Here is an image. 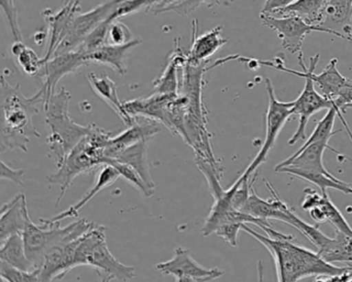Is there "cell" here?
<instances>
[{
	"mask_svg": "<svg viewBox=\"0 0 352 282\" xmlns=\"http://www.w3.org/2000/svg\"><path fill=\"white\" fill-rule=\"evenodd\" d=\"M319 255L327 263L335 265V263H345L352 267V235L336 230L333 238L318 250Z\"/></svg>",
	"mask_w": 352,
	"mask_h": 282,
	"instance_id": "484cf974",
	"label": "cell"
},
{
	"mask_svg": "<svg viewBox=\"0 0 352 282\" xmlns=\"http://www.w3.org/2000/svg\"><path fill=\"white\" fill-rule=\"evenodd\" d=\"M278 173H286V174L294 175L298 178L305 179L313 184L317 185L320 188L321 193H327V189H336V191H342L346 195H352V187L348 183L340 180V179H331L324 175L312 174V173L300 172V171L294 170L290 168H281L275 170Z\"/></svg>",
	"mask_w": 352,
	"mask_h": 282,
	"instance_id": "f546056e",
	"label": "cell"
},
{
	"mask_svg": "<svg viewBox=\"0 0 352 282\" xmlns=\"http://www.w3.org/2000/svg\"><path fill=\"white\" fill-rule=\"evenodd\" d=\"M337 115H338V117H339L340 121H341L342 124H343L344 129H345L346 131H347L348 135H349L350 140H351V142H352L351 129H350V127H349V125H348L347 121H346L345 118H344L343 113H342L341 111L339 110V109H337Z\"/></svg>",
	"mask_w": 352,
	"mask_h": 282,
	"instance_id": "bcb514c9",
	"label": "cell"
},
{
	"mask_svg": "<svg viewBox=\"0 0 352 282\" xmlns=\"http://www.w3.org/2000/svg\"><path fill=\"white\" fill-rule=\"evenodd\" d=\"M147 153L148 141L147 140H143V141L125 149L115 160L133 168L154 195L156 185L153 179H152L151 173H150Z\"/></svg>",
	"mask_w": 352,
	"mask_h": 282,
	"instance_id": "d4e9b609",
	"label": "cell"
},
{
	"mask_svg": "<svg viewBox=\"0 0 352 282\" xmlns=\"http://www.w3.org/2000/svg\"><path fill=\"white\" fill-rule=\"evenodd\" d=\"M352 0H325L316 28L327 34L352 41Z\"/></svg>",
	"mask_w": 352,
	"mask_h": 282,
	"instance_id": "7c38bea8",
	"label": "cell"
},
{
	"mask_svg": "<svg viewBox=\"0 0 352 282\" xmlns=\"http://www.w3.org/2000/svg\"><path fill=\"white\" fill-rule=\"evenodd\" d=\"M337 108L335 106H333V108L329 109L327 111L325 116L317 123L316 127H315L314 131H313L312 135H310V138H308L306 143L298 150V151L294 152L292 156L289 158H294V156L298 155V154L302 153L307 147L312 145V144L315 143H327L329 144V140L333 137V135H337L341 131H333V124H335L336 118H337Z\"/></svg>",
	"mask_w": 352,
	"mask_h": 282,
	"instance_id": "f1b7e54d",
	"label": "cell"
},
{
	"mask_svg": "<svg viewBox=\"0 0 352 282\" xmlns=\"http://www.w3.org/2000/svg\"><path fill=\"white\" fill-rule=\"evenodd\" d=\"M89 65L85 55L80 51L57 55L44 65V83L42 90L45 96V104L43 109L47 108L51 98L55 94L57 83L69 74L76 73L84 65Z\"/></svg>",
	"mask_w": 352,
	"mask_h": 282,
	"instance_id": "5bb4252c",
	"label": "cell"
},
{
	"mask_svg": "<svg viewBox=\"0 0 352 282\" xmlns=\"http://www.w3.org/2000/svg\"><path fill=\"white\" fill-rule=\"evenodd\" d=\"M309 214H310L311 218H312V219L318 224H323V222L327 221L324 213H323L322 210L319 207L310 210V211H309Z\"/></svg>",
	"mask_w": 352,
	"mask_h": 282,
	"instance_id": "f6af8a7d",
	"label": "cell"
},
{
	"mask_svg": "<svg viewBox=\"0 0 352 282\" xmlns=\"http://www.w3.org/2000/svg\"><path fill=\"white\" fill-rule=\"evenodd\" d=\"M187 63H188V53L183 52L177 43L176 48L168 58V65L164 67L162 75L153 82L154 91L152 94L179 96L180 84L178 80V69H184Z\"/></svg>",
	"mask_w": 352,
	"mask_h": 282,
	"instance_id": "44dd1931",
	"label": "cell"
},
{
	"mask_svg": "<svg viewBox=\"0 0 352 282\" xmlns=\"http://www.w3.org/2000/svg\"><path fill=\"white\" fill-rule=\"evenodd\" d=\"M87 79L94 94L98 98H102L118 115L119 118L124 122L127 127H131L135 122V118H131L125 112L123 102L119 100L118 94H117V84L106 74L102 76L96 75L94 73L88 74Z\"/></svg>",
	"mask_w": 352,
	"mask_h": 282,
	"instance_id": "603a6c76",
	"label": "cell"
},
{
	"mask_svg": "<svg viewBox=\"0 0 352 282\" xmlns=\"http://www.w3.org/2000/svg\"><path fill=\"white\" fill-rule=\"evenodd\" d=\"M110 22L107 20L104 23L100 24L87 39L82 46L77 51L83 53L86 57L89 56L92 53L102 48L107 44L108 41L109 28H110Z\"/></svg>",
	"mask_w": 352,
	"mask_h": 282,
	"instance_id": "836d02e7",
	"label": "cell"
},
{
	"mask_svg": "<svg viewBox=\"0 0 352 282\" xmlns=\"http://www.w3.org/2000/svg\"><path fill=\"white\" fill-rule=\"evenodd\" d=\"M263 25L277 32L278 38L281 41L282 47L292 54L302 53V47L305 39L313 32H323L321 28H315L307 23L302 18L296 16L288 17H273L270 15H259Z\"/></svg>",
	"mask_w": 352,
	"mask_h": 282,
	"instance_id": "30bf717a",
	"label": "cell"
},
{
	"mask_svg": "<svg viewBox=\"0 0 352 282\" xmlns=\"http://www.w3.org/2000/svg\"><path fill=\"white\" fill-rule=\"evenodd\" d=\"M263 181H265V186L273 195V199H261L256 195V191H255L254 186L252 185L250 197H249L246 205L243 208V213L249 214L253 217L267 220V221H269V219L279 220V221L285 222V224L292 226L294 217L296 215L294 210L280 199L279 195L276 193L275 189L273 188L269 181L265 180V179Z\"/></svg>",
	"mask_w": 352,
	"mask_h": 282,
	"instance_id": "9a60e30c",
	"label": "cell"
},
{
	"mask_svg": "<svg viewBox=\"0 0 352 282\" xmlns=\"http://www.w3.org/2000/svg\"><path fill=\"white\" fill-rule=\"evenodd\" d=\"M47 39H48V34L43 32H36L34 36V41L36 42V45H38V46H40V45L44 44L45 41H46Z\"/></svg>",
	"mask_w": 352,
	"mask_h": 282,
	"instance_id": "7dc6e473",
	"label": "cell"
},
{
	"mask_svg": "<svg viewBox=\"0 0 352 282\" xmlns=\"http://www.w3.org/2000/svg\"><path fill=\"white\" fill-rule=\"evenodd\" d=\"M203 1H150L147 12L158 14L175 12L179 15L187 16L197 9Z\"/></svg>",
	"mask_w": 352,
	"mask_h": 282,
	"instance_id": "d6a6232c",
	"label": "cell"
},
{
	"mask_svg": "<svg viewBox=\"0 0 352 282\" xmlns=\"http://www.w3.org/2000/svg\"><path fill=\"white\" fill-rule=\"evenodd\" d=\"M80 1H67L63 9L57 13H52L51 10H45L43 12L45 21L48 26L49 44L47 47L45 56L42 58L43 65H46L54 56L63 39L67 36L69 26L73 23L74 19L80 14Z\"/></svg>",
	"mask_w": 352,
	"mask_h": 282,
	"instance_id": "2e32d148",
	"label": "cell"
},
{
	"mask_svg": "<svg viewBox=\"0 0 352 282\" xmlns=\"http://www.w3.org/2000/svg\"><path fill=\"white\" fill-rule=\"evenodd\" d=\"M1 135L0 145L1 153L20 149L28 152V144L32 137L41 138L40 133L34 127L32 118L40 113L38 105L44 107L45 96L42 90L26 98L20 89V84L12 86L1 76Z\"/></svg>",
	"mask_w": 352,
	"mask_h": 282,
	"instance_id": "7a4b0ae2",
	"label": "cell"
},
{
	"mask_svg": "<svg viewBox=\"0 0 352 282\" xmlns=\"http://www.w3.org/2000/svg\"><path fill=\"white\" fill-rule=\"evenodd\" d=\"M117 5H118V1H108V3L98 6L87 13L79 14L69 26L67 36L63 39L60 46L55 51L54 56L77 51L85 42L86 39L100 24L104 23L111 17V15L114 13Z\"/></svg>",
	"mask_w": 352,
	"mask_h": 282,
	"instance_id": "ba28073f",
	"label": "cell"
},
{
	"mask_svg": "<svg viewBox=\"0 0 352 282\" xmlns=\"http://www.w3.org/2000/svg\"><path fill=\"white\" fill-rule=\"evenodd\" d=\"M324 1L325 0H298V1H292L285 8L278 10L273 15L270 16L277 18L296 16V17L302 18L307 23L316 28Z\"/></svg>",
	"mask_w": 352,
	"mask_h": 282,
	"instance_id": "83f0119b",
	"label": "cell"
},
{
	"mask_svg": "<svg viewBox=\"0 0 352 282\" xmlns=\"http://www.w3.org/2000/svg\"><path fill=\"white\" fill-rule=\"evenodd\" d=\"M162 131V124L145 117H135V122L116 137L109 140L104 150L106 164L115 160L125 149L143 141H149L154 135Z\"/></svg>",
	"mask_w": 352,
	"mask_h": 282,
	"instance_id": "4fadbf2b",
	"label": "cell"
},
{
	"mask_svg": "<svg viewBox=\"0 0 352 282\" xmlns=\"http://www.w3.org/2000/svg\"><path fill=\"white\" fill-rule=\"evenodd\" d=\"M322 199L318 207L322 210L325 215V219L331 224L338 232H344L346 235H352V228L348 224L347 220L344 217L339 209L336 207L335 204L329 199L327 193H321Z\"/></svg>",
	"mask_w": 352,
	"mask_h": 282,
	"instance_id": "1f68e13d",
	"label": "cell"
},
{
	"mask_svg": "<svg viewBox=\"0 0 352 282\" xmlns=\"http://www.w3.org/2000/svg\"><path fill=\"white\" fill-rule=\"evenodd\" d=\"M107 164H111V166H114V168L118 171L120 177H123L127 182L133 185L138 191H141L146 197H151V195H153V193L150 191V189L148 188L145 182L142 180L140 175L138 174L133 168H131V166H127V164H121V162H116V160H110Z\"/></svg>",
	"mask_w": 352,
	"mask_h": 282,
	"instance_id": "d590c367",
	"label": "cell"
},
{
	"mask_svg": "<svg viewBox=\"0 0 352 282\" xmlns=\"http://www.w3.org/2000/svg\"><path fill=\"white\" fill-rule=\"evenodd\" d=\"M242 230L261 242L275 261L278 282H300L311 276H335L344 273L349 265L340 267L327 263L318 252L296 244L292 235L282 234L272 226L263 228L267 236L259 234L248 224Z\"/></svg>",
	"mask_w": 352,
	"mask_h": 282,
	"instance_id": "6da1fadb",
	"label": "cell"
},
{
	"mask_svg": "<svg viewBox=\"0 0 352 282\" xmlns=\"http://www.w3.org/2000/svg\"><path fill=\"white\" fill-rule=\"evenodd\" d=\"M221 32L222 26H217L201 36H197V21H193L192 46L188 53V65L208 63V59L228 43Z\"/></svg>",
	"mask_w": 352,
	"mask_h": 282,
	"instance_id": "ffe728a7",
	"label": "cell"
},
{
	"mask_svg": "<svg viewBox=\"0 0 352 282\" xmlns=\"http://www.w3.org/2000/svg\"><path fill=\"white\" fill-rule=\"evenodd\" d=\"M28 202L24 193H19L3 204L0 215V241L5 242L14 235H22L25 228Z\"/></svg>",
	"mask_w": 352,
	"mask_h": 282,
	"instance_id": "d6986e66",
	"label": "cell"
},
{
	"mask_svg": "<svg viewBox=\"0 0 352 282\" xmlns=\"http://www.w3.org/2000/svg\"><path fill=\"white\" fill-rule=\"evenodd\" d=\"M81 238L80 237L77 240L58 245L45 255L42 263L38 268L40 282L63 279L74 269L76 251Z\"/></svg>",
	"mask_w": 352,
	"mask_h": 282,
	"instance_id": "e0dca14e",
	"label": "cell"
},
{
	"mask_svg": "<svg viewBox=\"0 0 352 282\" xmlns=\"http://www.w3.org/2000/svg\"><path fill=\"white\" fill-rule=\"evenodd\" d=\"M265 87H267V96H269V107L267 112V129H265V139L261 146V151L258 152L254 160L245 170V174L248 176H252L255 170L261 164L267 162V155L270 151L273 149L277 141L278 135L280 131L283 129L285 123L292 115V108H294V102H280L276 98L275 89L271 80L265 78Z\"/></svg>",
	"mask_w": 352,
	"mask_h": 282,
	"instance_id": "52a82bcc",
	"label": "cell"
},
{
	"mask_svg": "<svg viewBox=\"0 0 352 282\" xmlns=\"http://www.w3.org/2000/svg\"><path fill=\"white\" fill-rule=\"evenodd\" d=\"M26 224L24 228V245L28 259L34 269H38L45 255L58 245L77 240L80 237L89 232L96 224L87 219H79L65 228H61V222H50L48 219L40 218V226L34 224L26 211Z\"/></svg>",
	"mask_w": 352,
	"mask_h": 282,
	"instance_id": "5b68a950",
	"label": "cell"
},
{
	"mask_svg": "<svg viewBox=\"0 0 352 282\" xmlns=\"http://www.w3.org/2000/svg\"><path fill=\"white\" fill-rule=\"evenodd\" d=\"M352 105V80L348 79L345 85L343 86L337 98L333 100V106L339 109L342 113L346 112V109L349 108Z\"/></svg>",
	"mask_w": 352,
	"mask_h": 282,
	"instance_id": "60d3db41",
	"label": "cell"
},
{
	"mask_svg": "<svg viewBox=\"0 0 352 282\" xmlns=\"http://www.w3.org/2000/svg\"><path fill=\"white\" fill-rule=\"evenodd\" d=\"M290 3L292 0H269L265 1L261 14V15H273L278 10L285 8Z\"/></svg>",
	"mask_w": 352,
	"mask_h": 282,
	"instance_id": "ee69618b",
	"label": "cell"
},
{
	"mask_svg": "<svg viewBox=\"0 0 352 282\" xmlns=\"http://www.w3.org/2000/svg\"><path fill=\"white\" fill-rule=\"evenodd\" d=\"M110 131L96 127L94 133L84 138L65 160L56 173L48 176L51 184H59L60 193L56 199V206L60 204L67 189L72 186L78 176L94 172L106 164L104 147L112 138Z\"/></svg>",
	"mask_w": 352,
	"mask_h": 282,
	"instance_id": "277c9868",
	"label": "cell"
},
{
	"mask_svg": "<svg viewBox=\"0 0 352 282\" xmlns=\"http://www.w3.org/2000/svg\"><path fill=\"white\" fill-rule=\"evenodd\" d=\"M257 272H258V282H263V265L261 261L257 263Z\"/></svg>",
	"mask_w": 352,
	"mask_h": 282,
	"instance_id": "c3c4849f",
	"label": "cell"
},
{
	"mask_svg": "<svg viewBox=\"0 0 352 282\" xmlns=\"http://www.w3.org/2000/svg\"><path fill=\"white\" fill-rule=\"evenodd\" d=\"M72 96L65 87L55 92L51 98L46 112V123L50 133L48 135L49 149L52 152L57 169L65 162L69 152L90 133L98 125H80L69 117V107Z\"/></svg>",
	"mask_w": 352,
	"mask_h": 282,
	"instance_id": "3957f363",
	"label": "cell"
},
{
	"mask_svg": "<svg viewBox=\"0 0 352 282\" xmlns=\"http://www.w3.org/2000/svg\"><path fill=\"white\" fill-rule=\"evenodd\" d=\"M149 5L150 1H144V0H142V1H118V5L115 9L114 13L111 15L108 21L113 23V22L118 21L120 18L138 13L141 10L147 11Z\"/></svg>",
	"mask_w": 352,
	"mask_h": 282,
	"instance_id": "74e56055",
	"label": "cell"
},
{
	"mask_svg": "<svg viewBox=\"0 0 352 282\" xmlns=\"http://www.w3.org/2000/svg\"><path fill=\"white\" fill-rule=\"evenodd\" d=\"M327 149L339 154V152L329 147L327 143H315L307 147L298 155L286 158L284 162H280L278 166H275V170L281 168H290L300 171V172L324 175L329 178L337 179L327 170L323 164V154Z\"/></svg>",
	"mask_w": 352,
	"mask_h": 282,
	"instance_id": "ac0fdd59",
	"label": "cell"
},
{
	"mask_svg": "<svg viewBox=\"0 0 352 282\" xmlns=\"http://www.w3.org/2000/svg\"><path fill=\"white\" fill-rule=\"evenodd\" d=\"M24 175H25V171L23 169L11 168L9 164H6L3 160H1V174H0V179L1 180L12 181L15 184L23 186Z\"/></svg>",
	"mask_w": 352,
	"mask_h": 282,
	"instance_id": "b9f144b4",
	"label": "cell"
},
{
	"mask_svg": "<svg viewBox=\"0 0 352 282\" xmlns=\"http://www.w3.org/2000/svg\"><path fill=\"white\" fill-rule=\"evenodd\" d=\"M305 199L302 203V209L305 211H310V210L317 208L320 204L321 199H322V195H319L316 191L307 187L304 189Z\"/></svg>",
	"mask_w": 352,
	"mask_h": 282,
	"instance_id": "7bdbcfd3",
	"label": "cell"
},
{
	"mask_svg": "<svg viewBox=\"0 0 352 282\" xmlns=\"http://www.w3.org/2000/svg\"><path fill=\"white\" fill-rule=\"evenodd\" d=\"M349 108H352V105H351V106L349 107Z\"/></svg>",
	"mask_w": 352,
	"mask_h": 282,
	"instance_id": "f907efd6",
	"label": "cell"
},
{
	"mask_svg": "<svg viewBox=\"0 0 352 282\" xmlns=\"http://www.w3.org/2000/svg\"><path fill=\"white\" fill-rule=\"evenodd\" d=\"M79 265H90L107 276L126 282L135 277V269L119 261L111 252L107 243L106 228L96 224L86 232L78 245L74 269Z\"/></svg>",
	"mask_w": 352,
	"mask_h": 282,
	"instance_id": "8992f818",
	"label": "cell"
},
{
	"mask_svg": "<svg viewBox=\"0 0 352 282\" xmlns=\"http://www.w3.org/2000/svg\"><path fill=\"white\" fill-rule=\"evenodd\" d=\"M141 44L142 40L140 39H135L129 44L122 46L106 44L86 58L88 63L108 65L119 75L125 76L127 73V59L131 51Z\"/></svg>",
	"mask_w": 352,
	"mask_h": 282,
	"instance_id": "7402d4cb",
	"label": "cell"
},
{
	"mask_svg": "<svg viewBox=\"0 0 352 282\" xmlns=\"http://www.w3.org/2000/svg\"><path fill=\"white\" fill-rule=\"evenodd\" d=\"M304 79L306 80L304 90L300 96L294 100V106L292 108V115H296L298 117V125L296 133L288 141L289 146L306 139L307 124H308L310 117L320 111L325 110V109L329 110L333 106V100H327L315 89L314 82L310 77H305Z\"/></svg>",
	"mask_w": 352,
	"mask_h": 282,
	"instance_id": "8fae6325",
	"label": "cell"
},
{
	"mask_svg": "<svg viewBox=\"0 0 352 282\" xmlns=\"http://www.w3.org/2000/svg\"><path fill=\"white\" fill-rule=\"evenodd\" d=\"M119 178H120V174H119L118 171L114 166H111V164H104V166H100V171L98 172V176H96V180L94 182V186L87 191L84 197H82L75 205L71 206L69 209L57 214L51 219H48L49 221L61 222L63 219H67V218L78 217L80 210L84 206L87 205L89 201H91L100 191L111 186Z\"/></svg>",
	"mask_w": 352,
	"mask_h": 282,
	"instance_id": "cb8c5ba5",
	"label": "cell"
},
{
	"mask_svg": "<svg viewBox=\"0 0 352 282\" xmlns=\"http://www.w3.org/2000/svg\"><path fill=\"white\" fill-rule=\"evenodd\" d=\"M11 53L16 59L19 69L30 77H36L44 69L42 58L36 55L32 49L25 46L23 43L15 42L12 46Z\"/></svg>",
	"mask_w": 352,
	"mask_h": 282,
	"instance_id": "4dcf8cb0",
	"label": "cell"
},
{
	"mask_svg": "<svg viewBox=\"0 0 352 282\" xmlns=\"http://www.w3.org/2000/svg\"><path fill=\"white\" fill-rule=\"evenodd\" d=\"M0 7L3 9V14L7 18L14 40H15V42L23 43V36H22L19 23H18V12L15 3H14V1L3 0V1H0Z\"/></svg>",
	"mask_w": 352,
	"mask_h": 282,
	"instance_id": "f35d334b",
	"label": "cell"
},
{
	"mask_svg": "<svg viewBox=\"0 0 352 282\" xmlns=\"http://www.w3.org/2000/svg\"><path fill=\"white\" fill-rule=\"evenodd\" d=\"M0 275L3 282H40L38 270L24 271L0 261Z\"/></svg>",
	"mask_w": 352,
	"mask_h": 282,
	"instance_id": "e575fe53",
	"label": "cell"
},
{
	"mask_svg": "<svg viewBox=\"0 0 352 282\" xmlns=\"http://www.w3.org/2000/svg\"><path fill=\"white\" fill-rule=\"evenodd\" d=\"M156 270L164 275L176 277L177 281L182 279H190L195 282H209L223 276L224 271L213 268L208 269L199 265L192 257L188 249L177 247L174 257L170 261H162L156 265Z\"/></svg>",
	"mask_w": 352,
	"mask_h": 282,
	"instance_id": "9c48e42d",
	"label": "cell"
},
{
	"mask_svg": "<svg viewBox=\"0 0 352 282\" xmlns=\"http://www.w3.org/2000/svg\"><path fill=\"white\" fill-rule=\"evenodd\" d=\"M111 280H112V278L109 277V276H106V277L102 280V282H111Z\"/></svg>",
	"mask_w": 352,
	"mask_h": 282,
	"instance_id": "681fc988",
	"label": "cell"
},
{
	"mask_svg": "<svg viewBox=\"0 0 352 282\" xmlns=\"http://www.w3.org/2000/svg\"><path fill=\"white\" fill-rule=\"evenodd\" d=\"M133 40L135 39L133 38V34L124 23L115 21L110 24L107 44L122 46V45L129 44Z\"/></svg>",
	"mask_w": 352,
	"mask_h": 282,
	"instance_id": "8d00e7d4",
	"label": "cell"
},
{
	"mask_svg": "<svg viewBox=\"0 0 352 282\" xmlns=\"http://www.w3.org/2000/svg\"><path fill=\"white\" fill-rule=\"evenodd\" d=\"M244 224H224L216 230L214 234L216 236L220 237L224 241L228 243L230 246L236 247L238 245V235L239 232L242 230Z\"/></svg>",
	"mask_w": 352,
	"mask_h": 282,
	"instance_id": "ab89813d",
	"label": "cell"
},
{
	"mask_svg": "<svg viewBox=\"0 0 352 282\" xmlns=\"http://www.w3.org/2000/svg\"><path fill=\"white\" fill-rule=\"evenodd\" d=\"M0 261H5L12 267L24 270V271L36 270L28 259L22 235H14L8 238L5 242L1 243Z\"/></svg>",
	"mask_w": 352,
	"mask_h": 282,
	"instance_id": "4316f807",
	"label": "cell"
},
{
	"mask_svg": "<svg viewBox=\"0 0 352 282\" xmlns=\"http://www.w3.org/2000/svg\"><path fill=\"white\" fill-rule=\"evenodd\" d=\"M349 282H352V278H351V280H350V281H349Z\"/></svg>",
	"mask_w": 352,
	"mask_h": 282,
	"instance_id": "816d5d0a",
	"label": "cell"
}]
</instances>
